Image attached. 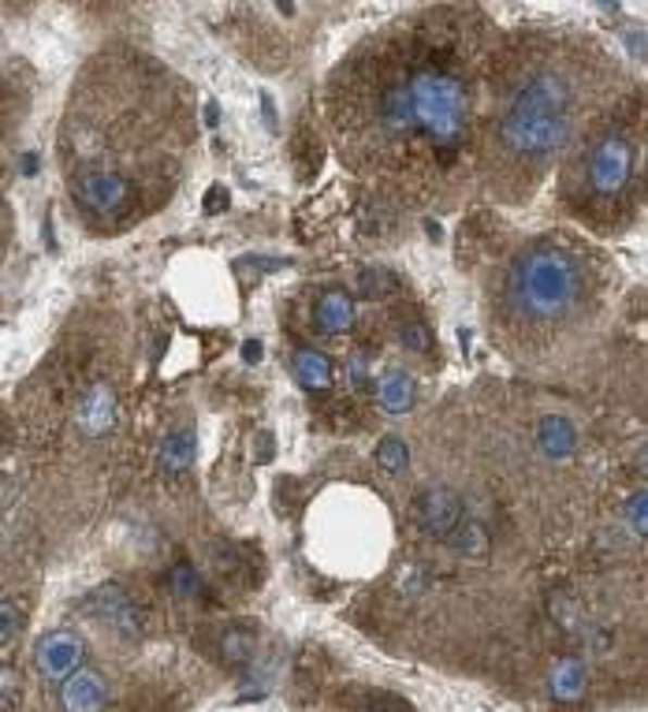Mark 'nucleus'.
I'll return each mask as SVG.
<instances>
[{"instance_id":"obj_1","label":"nucleus","mask_w":648,"mask_h":712,"mask_svg":"<svg viewBox=\"0 0 648 712\" xmlns=\"http://www.w3.org/2000/svg\"><path fill=\"white\" fill-rule=\"evenodd\" d=\"M499 34L477 0H433L358 38L321 83V124L339 164L402 202H440L477 184Z\"/></svg>"},{"instance_id":"obj_2","label":"nucleus","mask_w":648,"mask_h":712,"mask_svg":"<svg viewBox=\"0 0 648 712\" xmlns=\"http://www.w3.org/2000/svg\"><path fill=\"white\" fill-rule=\"evenodd\" d=\"M198 150L195 86L135 41H104L67 86L57 168L75 221L112 239L179 195Z\"/></svg>"},{"instance_id":"obj_3","label":"nucleus","mask_w":648,"mask_h":712,"mask_svg":"<svg viewBox=\"0 0 648 712\" xmlns=\"http://www.w3.org/2000/svg\"><path fill=\"white\" fill-rule=\"evenodd\" d=\"M626 90L623 64L593 34L503 30L488 72L477 187L503 205L529 202Z\"/></svg>"},{"instance_id":"obj_4","label":"nucleus","mask_w":648,"mask_h":712,"mask_svg":"<svg viewBox=\"0 0 648 712\" xmlns=\"http://www.w3.org/2000/svg\"><path fill=\"white\" fill-rule=\"evenodd\" d=\"M589 295L593 273L574 247L556 236L522 242L488 284L493 340L511 354L545 351L585 314Z\"/></svg>"},{"instance_id":"obj_5","label":"nucleus","mask_w":648,"mask_h":712,"mask_svg":"<svg viewBox=\"0 0 648 712\" xmlns=\"http://www.w3.org/2000/svg\"><path fill=\"white\" fill-rule=\"evenodd\" d=\"M648 146V101L645 90H630L615 101L589 135L563 161V198L577 213L589 205H615L634 187L637 158Z\"/></svg>"},{"instance_id":"obj_6","label":"nucleus","mask_w":648,"mask_h":712,"mask_svg":"<svg viewBox=\"0 0 648 712\" xmlns=\"http://www.w3.org/2000/svg\"><path fill=\"white\" fill-rule=\"evenodd\" d=\"M86 646L75 630H49L46 638L34 646V667H38L41 679L64 683L67 675H75L83 667Z\"/></svg>"},{"instance_id":"obj_7","label":"nucleus","mask_w":648,"mask_h":712,"mask_svg":"<svg viewBox=\"0 0 648 712\" xmlns=\"http://www.w3.org/2000/svg\"><path fill=\"white\" fill-rule=\"evenodd\" d=\"M60 712H101L109 705V679L98 667H78L60 683Z\"/></svg>"},{"instance_id":"obj_8","label":"nucleus","mask_w":648,"mask_h":712,"mask_svg":"<svg viewBox=\"0 0 648 712\" xmlns=\"http://www.w3.org/2000/svg\"><path fill=\"white\" fill-rule=\"evenodd\" d=\"M354 328V295L347 291H324L313 307V333L324 340H336Z\"/></svg>"},{"instance_id":"obj_9","label":"nucleus","mask_w":648,"mask_h":712,"mask_svg":"<svg viewBox=\"0 0 648 712\" xmlns=\"http://www.w3.org/2000/svg\"><path fill=\"white\" fill-rule=\"evenodd\" d=\"M86 612H94L98 620H104L109 627H116L120 634H138L135 604L127 601V594L120 586H104L101 594H94L90 601H86Z\"/></svg>"},{"instance_id":"obj_10","label":"nucleus","mask_w":648,"mask_h":712,"mask_svg":"<svg viewBox=\"0 0 648 712\" xmlns=\"http://www.w3.org/2000/svg\"><path fill=\"white\" fill-rule=\"evenodd\" d=\"M291 373L306 392H324L332 385V362L313 347H295L291 351Z\"/></svg>"},{"instance_id":"obj_11","label":"nucleus","mask_w":648,"mask_h":712,"mask_svg":"<svg viewBox=\"0 0 648 712\" xmlns=\"http://www.w3.org/2000/svg\"><path fill=\"white\" fill-rule=\"evenodd\" d=\"M585 664L577 657H563L556 667H551V698L563 701V705H574V701L585 698Z\"/></svg>"},{"instance_id":"obj_12","label":"nucleus","mask_w":648,"mask_h":712,"mask_svg":"<svg viewBox=\"0 0 648 712\" xmlns=\"http://www.w3.org/2000/svg\"><path fill=\"white\" fill-rule=\"evenodd\" d=\"M418 511H422V523L433 529L436 537L451 534L454 523H459V508H454V497H451V492H444V489L428 492Z\"/></svg>"},{"instance_id":"obj_13","label":"nucleus","mask_w":648,"mask_h":712,"mask_svg":"<svg viewBox=\"0 0 648 712\" xmlns=\"http://www.w3.org/2000/svg\"><path fill=\"white\" fill-rule=\"evenodd\" d=\"M376 399H381V407L391 414L407 411V407L414 403V380H410L402 370H388L381 377V385H376Z\"/></svg>"},{"instance_id":"obj_14","label":"nucleus","mask_w":648,"mask_h":712,"mask_svg":"<svg viewBox=\"0 0 648 712\" xmlns=\"http://www.w3.org/2000/svg\"><path fill=\"white\" fill-rule=\"evenodd\" d=\"M540 448H545L551 459H571L574 448H577L574 425L566 419H559V414L545 419V425H540Z\"/></svg>"},{"instance_id":"obj_15","label":"nucleus","mask_w":648,"mask_h":712,"mask_svg":"<svg viewBox=\"0 0 648 712\" xmlns=\"http://www.w3.org/2000/svg\"><path fill=\"white\" fill-rule=\"evenodd\" d=\"M396 288L399 284L388 268H362V276H358V291H362L365 299H388Z\"/></svg>"},{"instance_id":"obj_16","label":"nucleus","mask_w":648,"mask_h":712,"mask_svg":"<svg viewBox=\"0 0 648 712\" xmlns=\"http://www.w3.org/2000/svg\"><path fill=\"white\" fill-rule=\"evenodd\" d=\"M399 343L414 354H428L433 347V336H428V325L418 317H399Z\"/></svg>"},{"instance_id":"obj_17","label":"nucleus","mask_w":648,"mask_h":712,"mask_svg":"<svg viewBox=\"0 0 648 712\" xmlns=\"http://www.w3.org/2000/svg\"><path fill=\"white\" fill-rule=\"evenodd\" d=\"M626 523L637 537H648V489H637L626 503Z\"/></svg>"},{"instance_id":"obj_18","label":"nucleus","mask_w":648,"mask_h":712,"mask_svg":"<svg viewBox=\"0 0 648 712\" xmlns=\"http://www.w3.org/2000/svg\"><path fill=\"white\" fill-rule=\"evenodd\" d=\"M376 455H381V463L388 466L391 474H402V466H407V445H402L399 437H384Z\"/></svg>"},{"instance_id":"obj_19","label":"nucleus","mask_w":648,"mask_h":712,"mask_svg":"<svg viewBox=\"0 0 648 712\" xmlns=\"http://www.w3.org/2000/svg\"><path fill=\"white\" fill-rule=\"evenodd\" d=\"M0 623H4V653H12L15 630H20V615H15V601H12V597H4V604H0Z\"/></svg>"},{"instance_id":"obj_20","label":"nucleus","mask_w":648,"mask_h":712,"mask_svg":"<svg viewBox=\"0 0 648 712\" xmlns=\"http://www.w3.org/2000/svg\"><path fill=\"white\" fill-rule=\"evenodd\" d=\"M227 202H232V198H227V187H224V184L209 187V195H205V213H221V205L227 210Z\"/></svg>"},{"instance_id":"obj_21","label":"nucleus","mask_w":648,"mask_h":712,"mask_svg":"<svg viewBox=\"0 0 648 712\" xmlns=\"http://www.w3.org/2000/svg\"><path fill=\"white\" fill-rule=\"evenodd\" d=\"M41 0H4V12H8V20H15V15H26V12H34Z\"/></svg>"},{"instance_id":"obj_22","label":"nucleus","mask_w":648,"mask_h":712,"mask_svg":"<svg viewBox=\"0 0 648 712\" xmlns=\"http://www.w3.org/2000/svg\"><path fill=\"white\" fill-rule=\"evenodd\" d=\"M15 709V679H12V672H4V712H12Z\"/></svg>"},{"instance_id":"obj_23","label":"nucleus","mask_w":648,"mask_h":712,"mask_svg":"<svg viewBox=\"0 0 648 712\" xmlns=\"http://www.w3.org/2000/svg\"><path fill=\"white\" fill-rule=\"evenodd\" d=\"M242 359H247V362H258V359H261V343H253V340L242 343Z\"/></svg>"},{"instance_id":"obj_24","label":"nucleus","mask_w":648,"mask_h":712,"mask_svg":"<svg viewBox=\"0 0 648 712\" xmlns=\"http://www.w3.org/2000/svg\"><path fill=\"white\" fill-rule=\"evenodd\" d=\"M276 4H279V12H287V15L295 12V4H291V0H276Z\"/></svg>"},{"instance_id":"obj_25","label":"nucleus","mask_w":648,"mask_h":712,"mask_svg":"<svg viewBox=\"0 0 648 712\" xmlns=\"http://www.w3.org/2000/svg\"><path fill=\"white\" fill-rule=\"evenodd\" d=\"M98 4H127V0H98Z\"/></svg>"}]
</instances>
